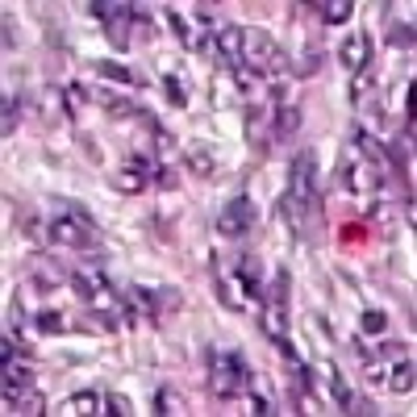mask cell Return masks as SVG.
<instances>
[{"mask_svg":"<svg viewBox=\"0 0 417 417\" xmlns=\"http://www.w3.org/2000/svg\"><path fill=\"white\" fill-rule=\"evenodd\" d=\"M368 54H371V38L368 34H351L346 42H342V67L346 71H363V63H368Z\"/></svg>","mask_w":417,"mask_h":417,"instance_id":"8","label":"cell"},{"mask_svg":"<svg viewBox=\"0 0 417 417\" xmlns=\"http://www.w3.org/2000/svg\"><path fill=\"white\" fill-rule=\"evenodd\" d=\"M96 71H100L104 80H113V84H142V88H146V80H142V75H134L130 67H121V63H109V59H100V63H96Z\"/></svg>","mask_w":417,"mask_h":417,"instance_id":"12","label":"cell"},{"mask_svg":"<svg viewBox=\"0 0 417 417\" xmlns=\"http://www.w3.org/2000/svg\"><path fill=\"white\" fill-rule=\"evenodd\" d=\"M359 325H363V334H384V330H388V313H380V309H368Z\"/></svg>","mask_w":417,"mask_h":417,"instance_id":"22","label":"cell"},{"mask_svg":"<svg viewBox=\"0 0 417 417\" xmlns=\"http://www.w3.org/2000/svg\"><path fill=\"white\" fill-rule=\"evenodd\" d=\"M272 59H276V47L263 30H246V50H242V67L250 71H272Z\"/></svg>","mask_w":417,"mask_h":417,"instance_id":"5","label":"cell"},{"mask_svg":"<svg viewBox=\"0 0 417 417\" xmlns=\"http://www.w3.org/2000/svg\"><path fill=\"white\" fill-rule=\"evenodd\" d=\"M334 375V384H330V392H334V405H342L346 413H351V405H355V392H351V384L338 375V371H330Z\"/></svg>","mask_w":417,"mask_h":417,"instance_id":"18","label":"cell"},{"mask_svg":"<svg viewBox=\"0 0 417 417\" xmlns=\"http://www.w3.org/2000/svg\"><path fill=\"white\" fill-rule=\"evenodd\" d=\"M113 188H117V192H142V188H146V171H142V167H126V171L113 176Z\"/></svg>","mask_w":417,"mask_h":417,"instance_id":"15","label":"cell"},{"mask_svg":"<svg viewBox=\"0 0 417 417\" xmlns=\"http://www.w3.org/2000/svg\"><path fill=\"white\" fill-rule=\"evenodd\" d=\"M313 8H322L325 25H342V21H351V13H355L351 0H325V4H313Z\"/></svg>","mask_w":417,"mask_h":417,"instance_id":"13","label":"cell"},{"mask_svg":"<svg viewBox=\"0 0 417 417\" xmlns=\"http://www.w3.org/2000/svg\"><path fill=\"white\" fill-rule=\"evenodd\" d=\"M155 184H159V188H176V184H180L176 167H155Z\"/></svg>","mask_w":417,"mask_h":417,"instance_id":"28","label":"cell"},{"mask_svg":"<svg viewBox=\"0 0 417 417\" xmlns=\"http://www.w3.org/2000/svg\"><path fill=\"white\" fill-rule=\"evenodd\" d=\"M167 21H171V30H176L180 38H188V21L180 17V13H167Z\"/></svg>","mask_w":417,"mask_h":417,"instance_id":"33","label":"cell"},{"mask_svg":"<svg viewBox=\"0 0 417 417\" xmlns=\"http://www.w3.org/2000/svg\"><path fill=\"white\" fill-rule=\"evenodd\" d=\"M155 413H171V392H167V388L155 397Z\"/></svg>","mask_w":417,"mask_h":417,"instance_id":"32","label":"cell"},{"mask_svg":"<svg viewBox=\"0 0 417 417\" xmlns=\"http://www.w3.org/2000/svg\"><path fill=\"white\" fill-rule=\"evenodd\" d=\"M250 226H255V200L250 196H234L222 209V217H217V234L222 238H242Z\"/></svg>","mask_w":417,"mask_h":417,"instance_id":"4","label":"cell"},{"mask_svg":"<svg viewBox=\"0 0 417 417\" xmlns=\"http://www.w3.org/2000/svg\"><path fill=\"white\" fill-rule=\"evenodd\" d=\"M284 322H288V309H276V305H267V309H263V318H259V325H263V334H267L272 342L288 334V330H284Z\"/></svg>","mask_w":417,"mask_h":417,"instance_id":"14","label":"cell"},{"mask_svg":"<svg viewBox=\"0 0 417 417\" xmlns=\"http://www.w3.org/2000/svg\"><path fill=\"white\" fill-rule=\"evenodd\" d=\"M0 109H4V117H0V134L8 138V134L17 130V121H21V100H17V96H4Z\"/></svg>","mask_w":417,"mask_h":417,"instance_id":"16","label":"cell"},{"mask_svg":"<svg viewBox=\"0 0 417 417\" xmlns=\"http://www.w3.org/2000/svg\"><path fill=\"white\" fill-rule=\"evenodd\" d=\"M413 384H417V368H413V359H401L397 368H392V380H388V388L392 392H413Z\"/></svg>","mask_w":417,"mask_h":417,"instance_id":"11","label":"cell"},{"mask_svg":"<svg viewBox=\"0 0 417 417\" xmlns=\"http://www.w3.org/2000/svg\"><path fill=\"white\" fill-rule=\"evenodd\" d=\"M34 325H38L42 334H63V330H67V322H63V313H54V309H42V313L34 318Z\"/></svg>","mask_w":417,"mask_h":417,"instance_id":"20","label":"cell"},{"mask_svg":"<svg viewBox=\"0 0 417 417\" xmlns=\"http://www.w3.org/2000/svg\"><path fill=\"white\" fill-rule=\"evenodd\" d=\"M380 355H388V359H405V346H401V342H384Z\"/></svg>","mask_w":417,"mask_h":417,"instance_id":"31","label":"cell"},{"mask_svg":"<svg viewBox=\"0 0 417 417\" xmlns=\"http://www.w3.org/2000/svg\"><path fill=\"white\" fill-rule=\"evenodd\" d=\"M184 159H188V167H192L196 176H213V159L205 155V146H200V142H192V146H188Z\"/></svg>","mask_w":417,"mask_h":417,"instance_id":"17","label":"cell"},{"mask_svg":"<svg viewBox=\"0 0 417 417\" xmlns=\"http://www.w3.org/2000/svg\"><path fill=\"white\" fill-rule=\"evenodd\" d=\"M104 413L126 417V413H134V405H130V397H121V392H109V397H104Z\"/></svg>","mask_w":417,"mask_h":417,"instance_id":"23","label":"cell"},{"mask_svg":"<svg viewBox=\"0 0 417 417\" xmlns=\"http://www.w3.org/2000/svg\"><path fill=\"white\" fill-rule=\"evenodd\" d=\"M322 71V54H305V63H301V75H318Z\"/></svg>","mask_w":417,"mask_h":417,"instance_id":"30","label":"cell"},{"mask_svg":"<svg viewBox=\"0 0 417 417\" xmlns=\"http://www.w3.org/2000/svg\"><path fill=\"white\" fill-rule=\"evenodd\" d=\"M104 109H109L113 117H134V104L121 100V96H104Z\"/></svg>","mask_w":417,"mask_h":417,"instance_id":"25","label":"cell"},{"mask_svg":"<svg viewBox=\"0 0 417 417\" xmlns=\"http://www.w3.org/2000/svg\"><path fill=\"white\" fill-rule=\"evenodd\" d=\"M288 196H296L301 205L318 209V159L313 155H296L292 159V188H288Z\"/></svg>","mask_w":417,"mask_h":417,"instance_id":"3","label":"cell"},{"mask_svg":"<svg viewBox=\"0 0 417 417\" xmlns=\"http://www.w3.org/2000/svg\"><path fill=\"white\" fill-rule=\"evenodd\" d=\"M180 305V292L176 288H159V309H176Z\"/></svg>","mask_w":417,"mask_h":417,"instance_id":"29","label":"cell"},{"mask_svg":"<svg viewBox=\"0 0 417 417\" xmlns=\"http://www.w3.org/2000/svg\"><path fill=\"white\" fill-rule=\"evenodd\" d=\"M71 409L75 413H96V392H75L71 397Z\"/></svg>","mask_w":417,"mask_h":417,"instance_id":"27","label":"cell"},{"mask_svg":"<svg viewBox=\"0 0 417 417\" xmlns=\"http://www.w3.org/2000/svg\"><path fill=\"white\" fill-rule=\"evenodd\" d=\"M246 134L263 146V142L272 138V113L259 109V104H250V109H246Z\"/></svg>","mask_w":417,"mask_h":417,"instance_id":"10","label":"cell"},{"mask_svg":"<svg viewBox=\"0 0 417 417\" xmlns=\"http://www.w3.org/2000/svg\"><path fill=\"white\" fill-rule=\"evenodd\" d=\"M250 409H255V413H272V409H267V401H263V397H250Z\"/></svg>","mask_w":417,"mask_h":417,"instance_id":"35","label":"cell"},{"mask_svg":"<svg viewBox=\"0 0 417 417\" xmlns=\"http://www.w3.org/2000/svg\"><path fill=\"white\" fill-rule=\"evenodd\" d=\"M413 104H417V84H409V92H405V109H409V121H413Z\"/></svg>","mask_w":417,"mask_h":417,"instance_id":"34","label":"cell"},{"mask_svg":"<svg viewBox=\"0 0 417 417\" xmlns=\"http://www.w3.org/2000/svg\"><path fill=\"white\" fill-rule=\"evenodd\" d=\"M242 50H246V30L242 25H222L217 34V54L230 71H242Z\"/></svg>","mask_w":417,"mask_h":417,"instance_id":"6","label":"cell"},{"mask_svg":"<svg viewBox=\"0 0 417 417\" xmlns=\"http://www.w3.org/2000/svg\"><path fill=\"white\" fill-rule=\"evenodd\" d=\"M47 238L59 242V246H75V250H96V246H100L96 222H80V217H71V213L54 217V222L47 226Z\"/></svg>","mask_w":417,"mask_h":417,"instance_id":"2","label":"cell"},{"mask_svg":"<svg viewBox=\"0 0 417 417\" xmlns=\"http://www.w3.org/2000/svg\"><path fill=\"white\" fill-rule=\"evenodd\" d=\"M234 279L242 284V292H246V296H255V301L263 296V263H259L255 255H242V259H238Z\"/></svg>","mask_w":417,"mask_h":417,"instance_id":"7","label":"cell"},{"mask_svg":"<svg viewBox=\"0 0 417 417\" xmlns=\"http://www.w3.org/2000/svg\"><path fill=\"white\" fill-rule=\"evenodd\" d=\"M388 42H392L397 50H413V25H392Z\"/></svg>","mask_w":417,"mask_h":417,"instance_id":"24","label":"cell"},{"mask_svg":"<svg viewBox=\"0 0 417 417\" xmlns=\"http://www.w3.org/2000/svg\"><path fill=\"white\" fill-rule=\"evenodd\" d=\"M34 288H38V292H50V288H59V267H54V263H42V267H34Z\"/></svg>","mask_w":417,"mask_h":417,"instance_id":"19","label":"cell"},{"mask_svg":"<svg viewBox=\"0 0 417 417\" xmlns=\"http://www.w3.org/2000/svg\"><path fill=\"white\" fill-rule=\"evenodd\" d=\"M209 384L217 397H242L250 388V371H246V359L238 351H226V355H209Z\"/></svg>","mask_w":417,"mask_h":417,"instance_id":"1","label":"cell"},{"mask_svg":"<svg viewBox=\"0 0 417 417\" xmlns=\"http://www.w3.org/2000/svg\"><path fill=\"white\" fill-rule=\"evenodd\" d=\"M163 92H167V100H171L176 109H184V104H188V88L176 80V75H167V80H163Z\"/></svg>","mask_w":417,"mask_h":417,"instance_id":"21","label":"cell"},{"mask_svg":"<svg viewBox=\"0 0 417 417\" xmlns=\"http://www.w3.org/2000/svg\"><path fill=\"white\" fill-rule=\"evenodd\" d=\"M301 130V109L296 104H279L272 109V142H284Z\"/></svg>","mask_w":417,"mask_h":417,"instance_id":"9","label":"cell"},{"mask_svg":"<svg viewBox=\"0 0 417 417\" xmlns=\"http://www.w3.org/2000/svg\"><path fill=\"white\" fill-rule=\"evenodd\" d=\"M71 288H75V292H80V296H84L88 305L96 301V284H92L88 276H80V272H75V276H71Z\"/></svg>","mask_w":417,"mask_h":417,"instance_id":"26","label":"cell"}]
</instances>
